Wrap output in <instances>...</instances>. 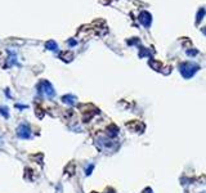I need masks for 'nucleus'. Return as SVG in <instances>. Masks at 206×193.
I'll use <instances>...</instances> for the list:
<instances>
[{"instance_id":"nucleus-1","label":"nucleus","mask_w":206,"mask_h":193,"mask_svg":"<svg viewBox=\"0 0 206 193\" xmlns=\"http://www.w3.org/2000/svg\"><path fill=\"white\" fill-rule=\"evenodd\" d=\"M198 70V66L192 63V62H185V63L180 65V72L182 75H183V77H185V79H189V77H192L196 71Z\"/></svg>"},{"instance_id":"nucleus-2","label":"nucleus","mask_w":206,"mask_h":193,"mask_svg":"<svg viewBox=\"0 0 206 193\" xmlns=\"http://www.w3.org/2000/svg\"><path fill=\"white\" fill-rule=\"evenodd\" d=\"M17 135L21 139H28L31 137V130H30V128H28L26 124H22L21 126L17 129Z\"/></svg>"},{"instance_id":"nucleus-3","label":"nucleus","mask_w":206,"mask_h":193,"mask_svg":"<svg viewBox=\"0 0 206 193\" xmlns=\"http://www.w3.org/2000/svg\"><path fill=\"white\" fill-rule=\"evenodd\" d=\"M40 91L41 93H44V94H46L48 96H54V89H53V86H52V84L50 83H48V81H43V83L40 84Z\"/></svg>"},{"instance_id":"nucleus-4","label":"nucleus","mask_w":206,"mask_h":193,"mask_svg":"<svg viewBox=\"0 0 206 193\" xmlns=\"http://www.w3.org/2000/svg\"><path fill=\"white\" fill-rule=\"evenodd\" d=\"M139 21L143 26H146V27L150 26L151 25V14L147 13V12H142L139 14Z\"/></svg>"},{"instance_id":"nucleus-5","label":"nucleus","mask_w":206,"mask_h":193,"mask_svg":"<svg viewBox=\"0 0 206 193\" xmlns=\"http://www.w3.org/2000/svg\"><path fill=\"white\" fill-rule=\"evenodd\" d=\"M62 100H63L65 103L74 104V103H75V100H76V98H75V96H72V95H65L63 98H62Z\"/></svg>"},{"instance_id":"nucleus-6","label":"nucleus","mask_w":206,"mask_h":193,"mask_svg":"<svg viewBox=\"0 0 206 193\" xmlns=\"http://www.w3.org/2000/svg\"><path fill=\"white\" fill-rule=\"evenodd\" d=\"M46 48L49 50H57V48H58V46H57V44L54 41H48L46 43Z\"/></svg>"},{"instance_id":"nucleus-7","label":"nucleus","mask_w":206,"mask_h":193,"mask_svg":"<svg viewBox=\"0 0 206 193\" xmlns=\"http://www.w3.org/2000/svg\"><path fill=\"white\" fill-rule=\"evenodd\" d=\"M205 13H206V12H205V9H204V8H201V9H200V12L197 13V22H200L201 19H202V17L205 16Z\"/></svg>"},{"instance_id":"nucleus-8","label":"nucleus","mask_w":206,"mask_h":193,"mask_svg":"<svg viewBox=\"0 0 206 193\" xmlns=\"http://www.w3.org/2000/svg\"><path fill=\"white\" fill-rule=\"evenodd\" d=\"M0 112L4 115V117H8V112H7V108H0Z\"/></svg>"},{"instance_id":"nucleus-9","label":"nucleus","mask_w":206,"mask_h":193,"mask_svg":"<svg viewBox=\"0 0 206 193\" xmlns=\"http://www.w3.org/2000/svg\"><path fill=\"white\" fill-rule=\"evenodd\" d=\"M93 167H94L93 165H90V166H89V167L87 169V175H90V172H92V170H93Z\"/></svg>"},{"instance_id":"nucleus-10","label":"nucleus","mask_w":206,"mask_h":193,"mask_svg":"<svg viewBox=\"0 0 206 193\" xmlns=\"http://www.w3.org/2000/svg\"><path fill=\"white\" fill-rule=\"evenodd\" d=\"M204 33H205V35H206V27L204 28Z\"/></svg>"}]
</instances>
